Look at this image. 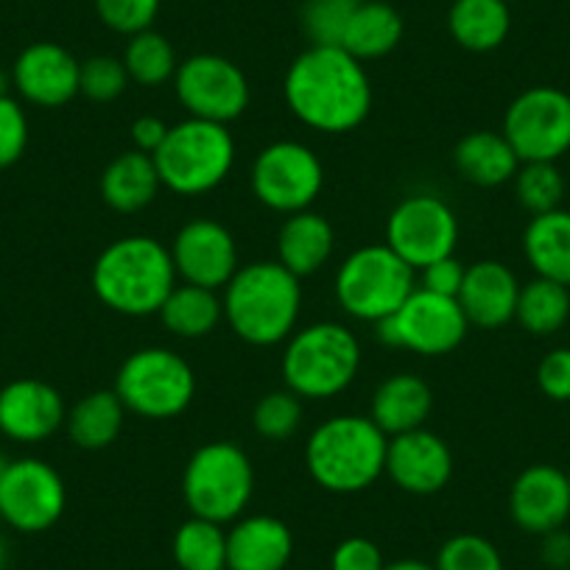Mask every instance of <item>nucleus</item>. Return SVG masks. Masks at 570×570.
Returning <instances> with one entry per match:
<instances>
[{
	"label": "nucleus",
	"mask_w": 570,
	"mask_h": 570,
	"mask_svg": "<svg viewBox=\"0 0 570 570\" xmlns=\"http://www.w3.org/2000/svg\"><path fill=\"white\" fill-rule=\"evenodd\" d=\"M537 386L553 403H570V347H557L537 366Z\"/></svg>",
	"instance_id": "obj_42"
},
{
	"label": "nucleus",
	"mask_w": 570,
	"mask_h": 570,
	"mask_svg": "<svg viewBox=\"0 0 570 570\" xmlns=\"http://www.w3.org/2000/svg\"><path fill=\"white\" fill-rule=\"evenodd\" d=\"M520 297V283L512 268L501 261H479L464 268V283L459 288V305L470 327L498 331L514 320Z\"/></svg>",
	"instance_id": "obj_21"
},
{
	"label": "nucleus",
	"mask_w": 570,
	"mask_h": 570,
	"mask_svg": "<svg viewBox=\"0 0 570 570\" xmlns=\"http://www.w3.org/2000/svg\"><path fill=\"white\" fill-rule=\"evenodd\" d=\"M68 420L62 394L37 377H18L0 389V434L20 445H37L57 434Z\"/></svg>",
	"instance_id": "obj_19"
},
{
	"label": "nucleus",
	"mask_w": 570,
	"mask_h": 570,
	"mask_svg": "<svg viewBox=\"0 0 570 570\" xmlns=\"http://www.w3.org/2000/svg\"><path fill=\"white\" fill-rule=\"evenodd\" d=\"M168 129H171V126L163 118H157V115H140V118L131 124V142H135L137 151L155 157L157 149L166 142Z\"/></svg>",
	"instance_id": "obj_45"
},
{
	"label": "nucleus",
	"mask_w": 570,
	"mask_h": 570,
	"mask_svg": "<svg viewBox=\"0 0 570 570\" xmlns=\"http://www.w3.org/2000/svg\"><path fill=\"white\" fill-rule=\"evenodd\" d=\"M507 3H512V0H507Z\"/></svg>",
	"instance_id": "obj_52"
},
{
	"label": "nucleus",
	"mask_w": 570,
	"mask_h": 570,
	"mask_svg": "<svg viewBox=\"0 0 570 570\" xmlns=\"http://www.w3.org/2000/svg\"><path fill=\"white\" fill-rule=\"evenodd\" d=\"M436 570H503V557L487 537L462 531L448 537L434 559Z\"/></svg>",
	"instance_id": "obj_38"
},
{
	"label": "nucleus",
	"mask_w": 570,
	"mask_h": 570,
	"mask_svg": "<svg viewBox=\"0 0 570 570\" xmlns=\"http://www.w3.org/2000/svg\"><path fill=\"white\" fill-rule=\"evenodd\" d=\"M255 495V468L249 453L229 440L196 448L183 473L185 507L194 518L235 523Z\"/></svg>",
	"instance_id": "obj_7"
},
{
	"label": "nucleus",
	"mask_w": 570,
	"mask_h": 570,
	"mask_svg": "<svg viewBox=\"0 0 570 570\" xmlns=\"http://www.w3.org/2000/svg\"><path fill=\"white\" fill-rule=\"evenodd\" d=\"M540 559L551 570H570V531L557 529L542 534Z\"/></svg>",
	"instance_id": "obj_46"
},
{
	"label": "nucleus",
	"mask_w": 570,
	"mask_h": 570,
	"mask_svg": "<svg viewBox=\"0 0 570 570\" xmlns=\"http://www.w3.org/2000/svg\"><path fill=\"white\" fill-rule=\"evenodd\" d=\"M174 90L188 118L233 124L249 109L252 87L244 70L222 53H194L179 62Z\"/></svg>",
	"instance_id": "obj_15"
},
{
	"label": "nucleus",
	"mask_w": 570,
	"mask_h": 570,
	"mask_svg": "<svg viewBox=\"0 0 570 570\" xmlns=\"http://www.w3.org/2000/svg\"><path fill=\"white\" fill-rule=\"evenodd\" d=\"M126 405L115 394V389H98L85 394L73 409H68V436L81 451H104L112 445L124 431Z\"/></svg>",
	"instance_id": "obj_30"
},
{
	"label": "nucleus",
	"mask_w": 570,
	"mask_h": 570,
	"mask_svg": "<svg viewBox=\"0 0 570 570\" xmlns=\"http://www.w3.org/2000/svg\"><path fill=\"white\" fill-rule=\"evenodd\" d=\"M501 131L520 163H557L570 151V96L559 87H529L507 107Z\"/></svg>",
	"instance_id": "obj_12"
},
{
	"label": "nucleus",
	"mask_w": 570,
	"mask_h": 570,
	"mask_svg": "<svg viewBox=\"0 0 570 570\" xmlns=\"http://www.w3.org/2000/svg\"><path fill=\"white\" fill-rule=\"evenodd\" d=\"M3 468H7V459L0 456V475H3Z\"/></svg>",
	"instance_id": "obj_50"
},
{
	"label": "nucleus",
	"mask_w": 570,
	"mask_h": 570,
	"mask_svg": "<svg viewBox=\"0 0 570 570\" xmlns=\"http://www.w3.org/2000/svg\"><path fill=\"white\" fill-rule=\"evenodd\" d=\"M92 292L104 308L129 320L160 314L177 285L171 249L151 235H124L92 263Z\"/></svg>",
	"instance_id": "obj_2"
},
{
	"label": "nucleus",
	"mask_w": 570,
	"mask_h": 570,
	"mask_svg": "<svg viewBox=\"0 0 570 570\" xmlns=\"http://www.w3.org/2000/svg\"><path fill=\"white\" fill-rule=\"evenodd\" d=\"M361 0H305L299 23L311 46H342L344 31Z\"/></svg>",
	"instance_id": "obj_37"
},
{
	"label": "nucleus",
	"mask_w": 570,
	"mask_h": 570,
	"mask_svg": "<svg viewBox=\"0 0 570 570\" xmlns=\"http://www.w3.org/2000/svg\"><path fill=\"white\" fill-rule=\"evenodd\" d=\"M416 288V272L386 244H370L344 257L336 272V303L355 322L381 325Z\"/></svg>",
	"instance_id": "obj_8"
},
{
	"label": "nucleus",
	"mask_w": 570,
	"mask_h": 570,
	"mask_svg": "<svg viewBox=\"0 0 570 570\" xmlns=\"http://www.w3.org/2000/svg\"><path fill=\"white\" fill-rule=\"evenodd\" d=\"M160 7L163 0H96V14L115 35L135 37L155 26Z\"/></svg>",
	"instance_id": "obj_40"
},
{
	"label": "nucleus",
	"mask_w": 570,
	"mask_h": 570,
	"mask_svg": "<svg viewBox=\"0 0 570 570\" xmlns=\"http://www.w3.org/2000/svg\"><path fill=\"white\" fill-rule=\"evenodd\" d=\"M523 255L537 277L553 279L570 288V210L531 216L523 233Z\"/></svg>",
	"instance_id": "obj_28"
},
{
	"label": "nucleus",
	"mask_w": 570,
	"mask_h": 570,
	"mask_svg": "<svg viewBox=\"0 0 570 570\" xmlns=\"http://www.w3.org/2000/svg\"><path fill=\"white\" fill-rule=\"evenodd\" d=\"M570 320V288L553 279L534 277L520 285L514 322L531 336H553Z\"/></svg>",
	"instance_id": "obj_32"
},
{
	"label": "nucleus",
	"mask_w": 570,
	"mask_h": 570,
	"mask_svg": "<svg viewBox=\"0 0 570 570\" xmlns=\"http://www.w3.org/2000/svg\"><path fill=\"white\" fill-rule=\"evenodd\" d=\"M81 62L59 42H31L12 65V87L23 101L57 109L79 96Z\"/></svg>",
	"instance_id": "obj_18"
},
{
	"label": "nucleus",
	"mask_w": 570,
	"mask_h": 570,
	"mask_svg": "<svg viewBox=\"0 0 570 570\" xmlns=\"http://www.w3.org/2000/svg\"><path fill=\"white\" fill-rule=\"evenodd\" d=\"M168 249H171L177 277L183 283L210 288V292H224V285L240 268L238 240L216 218L185 222Z\"/></svg>",
	"instance_id": "obj_16"
},
{
	"label": "nucleus",
	"mask_w": 570,
	"mask_h": 570,
	"mask_svg": "<svg viewBox=\"0 0 570 570\" xmlns=\"http://www.w3.org/2000/svg\"><path fill=\"white\" fill-rule=\"evenodd\" d=\"M397 490L409 495H436L453 479V453L440 434L416 428L389 436L386 473Z\"/></svg>",
	"instance_id": "obj_17"
},
{
	"label": "nucleus",
	"mask_w": 570,
	"mask_h": 570,
	"mask_svg": "<svg viewBox=\"0 0 570 570\" xmlns=\"http://www.w3.org/2000/svg\"><path fill=\"white\" fill-rule=\"evenodd\" d=\"M283 96L299 124L322 135H347L372 112L370 73L342 46H308L285 70Z\"/></svg>",
	"instance_id": "obj_1"
},
{
	"label": "nucleus",
	"mask_w": 570,
	"mask_h": 570,
	"mask_svg": "<svg viewBox=\"0 0 570 570\" xmlns=\"http://www.w3.org/2000/svg\"><path fill=\"white\" fill-rule=\"evenodd\" d=\"M431 409H434V392L420 375H411V372L389 375L386 381L377 383L370 400L372 422L386 436L425 428Z\"/></svg>",
	"instance_id": "obj_23"
},
{
	"label": "nucleus",
	"mask_w": 570,
	"mask_h": 570,
	"mask_svg": "<svg viewBox=\"0 0 570 570\" xmlns=\"http://www.w3.org/2000/svg\"><path fill=\"white\" fill-rule=\"evenodd\" d=\"M124 68L129 81L140 87H163L177 76L179 59L171 40L155 29H146L140 35L129 37L124 48Z\"/></svg>",
	"instance_id": "obj_34"
},
{
	"label": "nucleus",
	"mask_w": 570,
	"mask_h": 570,
	"mask_svg": "<svg viewBox=\"0 0 570 570\" xmlns=\"http://www.w3.org/2000/svg\"><path fill=\"white\" fill-rule=\"evenodd\" d=\"M568 484H570V470H568Z\"/></svg>",
	"instance_id": "obj_51"
},
{
	"label": "nucleus",
	"mask_w": 570,
	"mask_h": 570,
	"mask_svg": "<svg viewBox=\"0 0 570 570\" xmlns=\"http://www.w3.org/2000/svg\"><path fill=\"white\" fill-rule=\"evenodd\" d=\"M453 166L459 177L479 188H498L512 183L520 168V157L509 146L503 131L479 129L464 135L453 149Z\"/></svg>",
	"instance_id": "obj_26"
},
{
	"label": "nucleus",
	"mask_w": 570,
	"mask_h": 570,
	"mask_svg": "<svg viewBox=\"0 0 570 570\" xmlns=\"http://www.w3.org/2000/svg\"><path fill=\"white\" fill-rule=\"evenodd\" d=\"M383 244L397 252L414 272H420L456 252L459 216L442 196H405L389 213Z\"/></svg>",
	"instance_id": "obj_14"
},
{
	"label": "nucleus",
	"mask_w": 570,
	"mask_h": 570,
	"mask_svg": "<svg viewBox=\"0 0 570 570\" xmlns=\"http://www.w3.org/2000/svg\"><path fill=\"white\" fill-rule=\"evenodd\" d=\"M157 316L171 336L196 342V338L210 336L222 325L224 305L218 292L202 288V285L177 283Z\"/></svg>",
	"instance_id": "obj_31"
},
{
	"label": "nucleus",
	"mask_w": 570,
	"mask_h": 570,
	"mask_svg": "<svg viewBox=\"0 0 570 570\" xmlns=\"http://www.w3.org/2000/svg\"><path fill=\"white\" fill-rule=\"evenodd\" d=\"M386 559L370 537H347L331 553V570H383Z\"/></svg>",
	"instance_id": "obj_43"
},
{
	"label": "nucleus",
	"mask_w": 570,
	"mask_h": 570,
	"mask_svg": "<svg viewBox=\"0 0 570 570\" xmlns=\"http://www.w3.org/2000/svg\"><path fill=\"white\" fill-rule=\"evenodd\" d=\"M299 425H303V397H297L292 389H274L263 394L252 409V428L268 442L292 440Z\"/></svg>",
	"instance_id": "obj_36"
},
{
	"label": "nucleus",
	"mask_w": 570,
	"mask_h": 570,
	"mask_svg": "<svg viewBox=\"0 0 570 570\" xmlns=\"http://www.w3.org/2000/svg\"><path fill=\"white\" fill-rule=\"evenodd\" d=\"M68 487L46 459L7 462L0 475V520L20 534H42L62 520Z\"/></svg>",
	"instance_id": "obj_13"
},
{
	"label": "nucleus",
	"mask_w": 570,
	"mask_h": 570,
	"mask_svg": "<svg viewBox=\"0 0 570 570\" xmlns=\"http://www.w3.org/2000/svg\"><path fill=\"white\" fill-rule=\"evenodd\" d=\"M179 570H227V531L222 523L190 514L171 540Z\"/></svg>",
	"instance_id": "obj_33"
},
{
	"label": "nucleus",
	"mask_w": 570,
	"mask_h": 570,
	"mask_svg": "<svg viewBox=\"0 0 570 570\" xmlns=\"http://www.w3.org/2000/svg\"><path fill=\"white\" fill-rule=\"evenodd\" d=\"M512 183L520 207L529 210L531 216H540V213H551L557 207H562L564 179L557 163H520Z\"/></svg>",
	"instance_id": "obj_35"
},
{
	"label": "nucleus",
	"mask_w": 570,
	"mask_h": 570,
	"mask_svg": "<svg viewBox=\"0 0 570 570\" xmlns=\"http://www.w3.org/2000/svg\"><path fill=\"white\" fill-rule=\"evenodd\" d=\"M383 570H436L434 562H422V559H397V562H386Z\"/></svg>",
	"instance_id": "obj_47"
},
{
	"label": "nucleus",
	"mask_w": 570,
	"mask_h": 570,
	"mask_svg": "<svg viewBox=\"0 0 570 570\" xmlns=\"http://www.w3.org/2000/svg\"><path fill=\"white\" fill-rule=\"evenodd\" d=\"M9 562H12V546H9L7 534L0 531V570H7Z\"/></svg>",
	"instance_id": "obj_48"
},
{
	"label": "nucleus",
	"mask_w": 570,
	"mask_h": 570,
	"mask_svg": "<svg viewBox=\"0 0 570 570\" xmlns=\"http://www.w3.org/2000/svg\"><path fill=\"white\" fill-rule=\"evenodd\" d=\"M252 196L263 207L294 216L314 207L325 188V166L299 140H274L255 157L249 171Z\"/></svg>",
	"instance_id": "obj_10"
},
{
	"label": "nucleus",
	"mask_w": 570,
	"mask_h": 570,
	"mask_svg": "<svg viewBox=\"0 0 570 570\" xmlns=\"http://www.w3.org/2000/svg\"><path fill=\"white\" fill-rule=\"evenodd\" d=\"M163 188L177 196H205L227 183L235 166V137L227 124L185 118L168 129L155 155Z\"/></svg>",
	"instance_id": "obj_6"
},
{
	"label": "nucleus",
	"mask_w": 570,
	"mask_h": 570,
	"mask_svg": "<svg viewBox=\"0 0 570 570\" xmlns=\"http://www.w3.org/2000/svg\"><path fill=\"white\" fill-rule=\"evenodd\" d=\"M403 40V18L386 0H361L350 18L342 48L358 62H375L389 57Z\"/></svg>",
	"instance_id": "obj_29"
},
{
	"label": "nucleus",
	"mask_w": 570,
	"mask_h": 570,
	"mask_svg": "<svg viewBox=\"0 0 570 570\" xmlns=\"http://www.w3.org/2000/svg\"><path fill=\"white\" fill-rule=\"evenodd\" d=\"M9 85H12V73H3V70H0V96H9Z\"/></svg>",
	"instance_id": "obj_49"
},
{
	"label": "nucleus",
	"mask_w": 570,
	"mask_h": 570,
	"mask_svg": "<svg viewBox=\"0 0 570 570\" xmlns=\"http://www.w3.org/2000/svg\"><path fill=\"white\" fill-rule=\"evenodd\" d=\"M163 183L157 174L155 157L131 149L115 157L98 179L104 205L115 213H140L157 199Z\"/></svg>",
	"instance_id": "obj_25"
},
{
	"label": "nucleus",
	"mask_w": 570,
	"mask_h": 570,
	"mask_svg": "<svg viewBox=\"0 0 570 570\" xmlns=\"http://www.w3.org/2000/svg\"><path fill=\"white\" fill-rule=\"evenodd\" d=\"M224 322L240 342L274 347L297 331L303 285L279 261L246 263L224 285Z\"/></svg>",
	"instance_id": "obj_3"
},
{
	"label": "nucleus",
	"mask_w": 570,
	"mask_h": 570,
	"mask_svg": "<svg viewBox=\"0 0 570 570\" xmlns=\"http://www.w3.org/2000/svg\"><path fill=\"white\" fill-rule=\"evenodd\" d=\"M115 394L129 414L142 420H174L196 397V372L168 347H140L120 364Z\"/></svg>",
	"instance_id": "obj_9"
},
{
	"label": "nucleus",
	"mask_w": 570,
	"mask_h": 570,
	"mask_svg": "<svg viewBox=\"0 0 570 570\" xmlns=\"http://www.w3.org/2000/svg\"><path fill=\"white\" fill-rule=\"evenodd\" d=\"M448 29L464 51L490 53L507 42L512 12L507 0H453Z\"/></svg>",
	"instance_id": "obj_27"
},
{
	"label": "nucleus",
	"mask_w": 570,
	"mask_h": 570,
	"mask_svg": "<svg viewBox=\"0 0 570 570\" xmlns=\"http://www.w3.org/2000/svg\"><path fill=\"white\" fill-rule=\"evenodd\" d=\"M129 87V73L124 68V59L98 53L81 62L79 76V96H85L92 104H112Z\"/></svg>",
	"instance_id": "obj_39"
},
{
	"label": "nucleus",
	"mask_w": 570,
	"mask_h": 570,
	"mask_svg": "<svg viewBox=\"0 0 570 570\" xmlns=\"http://www.w3.org/2000/svg\"><path fill=\"white\" fill-rule=\"evenodd\" d=\"M279 370L297 397L331 400L358 377L361 342L347 325L314 322L288 336Z\"/></svg>",
	"instance_id": "obj_5"
},
{
	"label": "nucleus",
	"mask_w": 570,
	"mask_h": 570,
	"mask_svg": "<svg viewBox=\"0 0 570 570\" xmlns=\"http://www.w3.org/2000/svg\"><path fill=\"white\" fill-rule=\"evenodd\" d=\"M333 246H336V233L322 213H294V216H285L277 233V261L303 279L325 268Z\"/></svg>",
	"instance_id": "obj_24"
},
{
	"label": "nucleus",
	"mask_w": 570,
	"mask_h": 570,
	"mask_svg": "<svg viewBox=\"0 0 570 570\" xmlns=\"http://www.w3.org/2000/svg\"><path fill=\"white\" fill-rule=\"evenodd\" d=\"M29 146V115L12 96H0V168H9L26 155Z\"/></svg>",
	"instance_id": "obj_41"
},
{
	"label": "nucleus",
	"mask_w": 570,
	"mask_h": 570,
	"mask_svg": "<svg viewBox=\"0 0 570 570\" xmlns=\"http://www.w3.org/2000/svg\"><path fill=\"white\" fill-rule=\"evenodd\" d=\"M386 448L389 436L370 414H338L311 431L305 468L325 492L355 495L386 473Z\"/></svg>",
	"instance_id": "obj_4"
},
{
	"label": "nucleus",
	"mask_w": 570,
	"mask_h": 570,
	"mask_svg": "<svg viewBox=\"0 0 570 570\" xmlns=\"http://www.w3.org/2000/svg\"><path fill=\"white\" fill-rule=\"evenodd\" d=\"M470 322L453 297L425 292L416 285L411 297L377 325V336L394 350H409L422 358L453 353L468 338Z\"/></svg>",
	"instance_id": "obj_11"
},
{
	"label": "nucleus",
	"mask_w": 570,
	"mask_h": 570,
	"mask_svg": "<svg viewBox=\"0 0 570 570\" xmlns=\"http://www.w3.org/2000/svg\"><path fill=\"white\" fill-rule=\"evenodd\" d=\"M422 277V285L420 288H425V292H434V294H442V297H459V288H462L464 283V266L456 261V255L451 257H442V261L431 263V266L420 268L416 272Z\"/></svg>",
	"instance_id": "obj_44"
},
{
	"label": "nucleus",
	"mask_w": 570,
	"mask_h": 570,
	"mask_svg": "<svg viewBox=\"0 0 570 570\" xmlns=\"http://www.w3.org/2000/svg\"><path fill=\"white\" fill-rule=\"evenodd\" d=\"M294 534L274 514H244L227 529V570H285Z\"/></svg>",
	"instance_id": "obj_22"
},
{
	"label": "nucleus",
	"mask_w": 570,
	"mask_h": 570,
	"mask_svg": "<svg viewBox=\"0 0 570 570\" xmlns=\"http://www.w3.org/2000/svg\"><path fill=\"white\" fill-rule=\"evenodd\" d=\"M509 514L525 534H548L564 529L570 518L568 473L553 464H531L509 490Z\"/></svg>",
	"instance_id": "obj_20"
}]
</instances>
